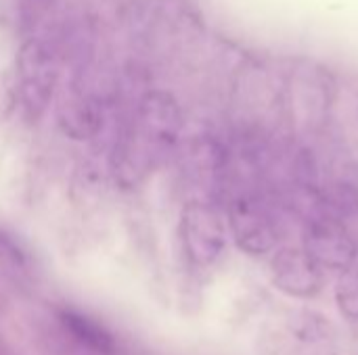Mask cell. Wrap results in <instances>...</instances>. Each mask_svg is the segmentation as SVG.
Here are the masks:
<instances>
[{
  "label": "cell",
  "instance_id": "cell-4",
  "mask_svg": "<svg viewBox=\"0 0 358 355\" xmlns=\"http://www.w3.org/2000/svg\"><path fill=\"white\" fill-rule=\"evenodd\" d=\"M227 226L237 247L254 257L271 253L277 245V230L268 209L250 195H237L227 209Z\"/></svg>",
  "mask_w": 358,
  "mask_h": 355
},
{
  "label": "cell",
  "instance_id": "cell-1",
  "mask_svg": "<svg viewBox=\"0 0 358 355\" xmlns=\"http://www.w3.org/2000/svg\"><path fill=\"white\" fill-rule=\"evenodd\" d=\"M63 17L57 0H21V46L15 65V100L38 121L59 86Z\"/></svg>",
  "mask_w": 358,
  "mask_h": 355
},
{
  "label": "cell",
  "instance_id": "cell-5",
  "mask_svg": "<svg viewBox=\"0 0 358 355\" xmlns=\"http://www.w3.org/2000/svg\"><path fill=\"white\" fill-rule=\"evenodd\" d=\"M304 251L321 270L346 272L357 262V243L340 222L329 218H317L306 226Z\"/></svg>",
  "mask_w": 358,
  "mask_h": 355
},
{
  "label": "cell",
  "instance_id": "cell-6",
  "mask_svg": "<svg viewBox=\"0 0 358 355\" xmlns=\"http://www.w3.org/2000/svg\"><path fill=\"white\" fill-rule=\"evenodd\" d=\"M273 285L296 299H310L323 287V270L306 255L304 249L285 247L271 259Z\"/></svg>",
  "mask_w": 358,
  "mask_h": 355
},
{
  "label": "cell",
  "instance_id": "cell-3",
  "mask_svg": "<svg viewBox=\"0 0 358 355\" xmlns=\"http://www.w3.org/2000/svg\"><path fill=\"white\" fill-rule=\"evenodd\" d=\"M178 236L189 264L210 268L227 249V222L212 203L193 199L180 211Z\"/></svg>",
  "mask_w": 358,
  "mask_h": 355
},
{
  "label": "cell",
  "instance_id": "cell-8",
  "mask_svg": "<svg viewBox=\"0 0 358 355\" xmlns=\"http://www.w3.org/2000/svg\"><path fill=\"white\" fill-rule=\"evenodd\" d=\"M336 301L348 320L358 322V268H348L342 272L336 285Z\"/></svg>",
  "mask_w": 358,
  "mask_h": 355
},
{
  "label": "cell",
  "instance_id": "cell-7",
  "mask_svg": "<svg viewBox=\"0 0 358 355\" xmlns=\"http://www.w3.org/2000/svg\"><path fill=\"white\" fill-rule=\"evenodd\" d=\"M57 320L69 339L94 355H120V343L115 335L96 318L76 308H63L57 314Z\"/></svg>",
  "mask_w": 358,
  "mask_h": 355
},
{
  "label": "cell",
  "instance_id": "cell-2",
  "mask_svg": "<svg viewBox=\"0 0 358 355\" xmlns=\"http://www.w3.org/2000/svg\"><path fill=\"white\" fill-rule=\"evenodd\" d=\"M182 136V111L168 92H147L111 153L113 180L126 188H138L153 176Z\"/></svg>",
  "mask_w": 358,
  "mask_h": 355
},
{
  "label": "cell",
  "instance_id": "cell-9",
  "mask_svg": "<svg viewBox=\"0 0 358 355\" xmlns=\"http://www.w3.org/2000/svg\"><path fill=\"white\" fill-rule=\"evenodd\" d=\"M15 90L0 77V123L10 115L13 107H15Z\"/></svg>",
  "mask_w": 358,
  "mask_h": 355
}]
</instances>
